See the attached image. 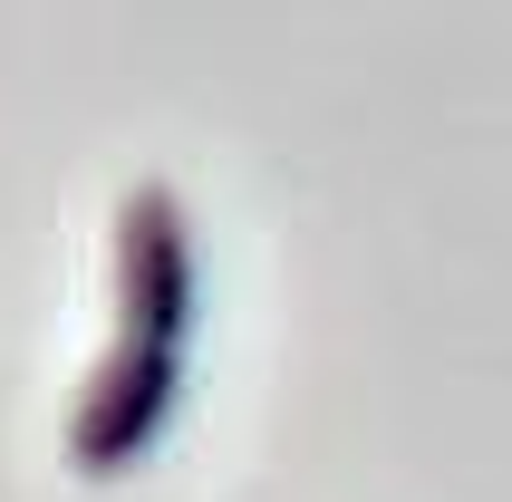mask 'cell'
<instances>
[{
	"mask_svg": "<svg viewBox=\"0 0 512 502\" xmlns=\"http://www.w3.org/2000/svg\"><path fill=\"white\" fill-rule=\"evenodd\" d=\"M174 396H184V348H145V338H107V358L78 377L68 396V464L87 483L136 474L145 454L165 445Z\"/></svg>",
	"mask_w": 512,
	"mask_h": 502,
	"instance_id": "cell-2",
	"label": "cell"
},
{
	"mask_svg": "<svg viewBox=\"0 0 512 502\" xmlns=\"http://www.w3.org/2000/svg\"><path fill=\"white\" fill-rule=\"evenodd\" d=\"M203 309V251L174 184H126L116 203V338L184 348Z\"/></svg>",
	"mask_w": 512,
	"mask_h": 502,
	"instance_id": "cell-1",
	"label": "cell"
}]
</instances>
